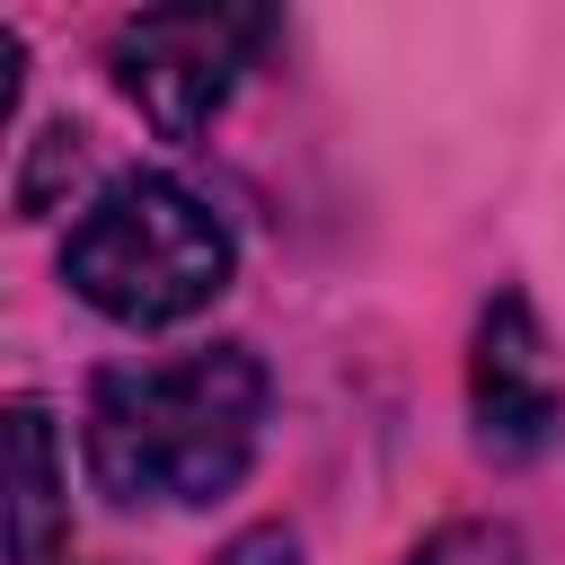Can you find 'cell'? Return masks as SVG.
<instances>
[{
  "label": "cell",
  "instance_id": "277c9868",
  "mask_svg": "<svg viewBox=\"0 0 565 565\" xmlns=\"http://www.w3.org/2000/svg\"><path fill=\"white\" fill-rule=\"evenodd\" d=\"M468 433L486 459L521 468L565 433V371L530 309V291H494L468 335Z\"/></svg>",
  "mask_w": 565,
  "mask_h": 565
},
{
  "label": "cell",
  "instance_id": "8992f818",
  "mask_svg": "<svg viewBox=\"0 0 565 565\" xmlns=\"http://www.w3.org/2000/svg\"><path fill=\"white\" fill-rule=\"evenodd\" d=\"M397 565H530V547H521L512 521H494V512H459V521L424 530Z\"/></svg>",
  "mask_w": 565,
  "mask_h": 565
},
{
  "label": "cell",
  "instance_id": "7a4b0ae2",
  "mask_svg": "<svg viewBox=\"0 0 565 565\" xmlns=\"http://www.w3.org/2000/svg\"><path fill=\"white\" fill-rule=\"evenodd\" d=\"M230 274H238L230 221H221L185 177H168V168H124V177H106V185L79 203V221L62 230V282H71L97 318H115V327H132V335L203 318V309L230 291Z\"/></svg>",
  "mask_w": 565,
  "mask_h": 565
},
{
  "label": "cell",
  "instance_id": "52a82bcc",
  "mask_svg": "<svg viewBox=\"0 0 565 565\" xmlns=\"http://www.w3.org/2000/svg\"><path fill=\"white\" fill-rule=\"evenodd\" d=\"M212 565H300V539H291L282 521H256V530H238Z\"/></svg>",
  "mask_w": 565,
  "mask_h": 565
},
{
  "label": "cell",
  "instance_id": "5b68a950",
  "mask_svg": "<svg viewBox=\"0 0 565 565\" xmlns=\"http://www.w3.org/2000/svg\"><path fill=\"white\" fill-rule=\"evenodd\" d=\"M71 539L62 494V441L44 397H9V565H53Z\"/></svg>",
  "mask_w": 565,
  "mask_h": 565
},
{
  "label": "cell",
  "instance_id": "6da1fadb",
  "mask_svg": "<svg viewBox=\"0 0 565 565\" xmlns=\"http://www.w3.org/2000/svg\"><path fill=\"white\" fill-rule=\"evenodd\" d=\"M274 380L247 344H185L150 362H106L79 406V459L124 512L221 503L265 441Z\"/></svg>",
  "mask_w": 565,
  "mask_h": 565
},
{
  "label": "cell",
  "instance_id": "3957f363",
  "mask_svg": "<svg viewBox=\"0 0 565 565\" xmlns=\"http://www.w3.org/2000/svg\"><path fill=\"white\" fill-rule=\"evenodd\" d=\"M274 44V9H221V0H194V9H132L115 18L106 35V71L124 88V106L168 132V141H194L221 124V106L238 97V79L256 71V53Z\"/></svg>",
  "mask_w": 565,
  "mask_h": 565
}]
</instances>
